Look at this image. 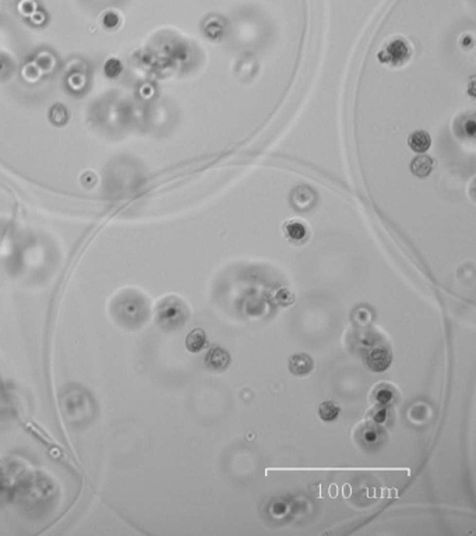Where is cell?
<instances>
[{"mask_svg":"<svg viewBox=\"0 0 476 536\" xmlns=\"http://www.w3.org/2000/svg\"><path fill=\"white\" fill-rule=\"evenodd\" d=\"M187 317L183 302L175 296H166L155 306V320L163 330H175L180 327Z\"/></svg>","mask_w":476,"mask_h":536,"instance_id":"cell-1","label":"cell"},{"mask_svg":"<svg viewBox=\"0 0 476 536\" xmlns=\"http://www.w3.org/2000/svg\"><path fill=\"white\" fill-rule=\"evenodd\" d=\"M409 46L401 38L389 41L379 52V60L389 65H402L409 59Z\"/></svg>","mask_w":476,"mask_h":536,"instance_id":"cell-2","label":"cell"},{"mask_svg":"<svg viewBox=\"0 0 476 536\" xmlns=\"http://www.w3.org/2000/svg\"><path fill=\"white\" fill-rule=\"evenodd\" d=\"M392 356L387 346L384 345H377L374 348H371L366 355V362L368 366L373 372H384L387 370L391 365Z\"/></svg>","mask_w":476,"mask_h":536,"instance_id":"cell-3","label":"cell"},{"mask_svg":"<svg viewBox=\"0 0 476 536\" xmlns=\"http://www.w3.org/2000/svg\"><path fill=\"white\" fill-rule=\"evenodd\" d=\"M204 363L211 370H225L230 365V355L221 346H214L206 355Z\"/></svg>","mask_w":476,"mask_h":536,"instance_id":"cell-4","label":"cell"},{"mask_svg":"<svg viewBox=\"0 0 476 536\" xmlns=\"http://www.w3.org/2000/svg\"><path fill=\"white\" fill-rule=\"evenodd\" d=\"M289 370L295 375H307L313 370V359L306 354H295L289 359Z\"/></svg>","mask_w":476,"mask_h":536,"instance_id":"cell-5","label":"cell"},{"mask_svg":"<svg viewBox=\"0 0 476 536\" xmlns=\"http://www.w3.org/2000/svg\"><path fill=\"white\" fill-rule=\"evenodd\" d=\"M408 144H409L411 150L422 154V152H426V151L430 148L432 139H430V136H429L427 131H424V130H416V131H413L411 136H409Z\"/></svg>","mask_w":476,"mask_h":536,"instance_id":"cell-6","label":"cell"},{"mask_svg":"<svg viewBox=\"0 0 476 536\" xmlns=\"http://www.w3.org/2000/svg\"><path fill=\"white\" fill-rule=\"evenodd\" d=\"M285 235L288 236L293 242H302L307 237V229L302 221L298 219H289L283 225Z\"/></svg>","mask_w":476,"mask_h":536,"instance_id":"cell-7","label":"cell"},{"mask_svg":"<svg viewBox=\"0 0 476 536\" xmlns=\"http://www.w3.org/2000/svg\"><path fill=\"white\" fill-rule=\"evenodd\" d=\"M434 162L429 155H419L411 162V171L418 178H426L433 171Z\"/></svg>","mask_w":476,"mask_h":536,"instance_id":"cell-8","label":"cell"},{"mask_svg":"<svg viewBox=\"0 0 476 536\" xmlns=\"http://www.w3.org/2000/svg\"><path fill=\"white\" fill-rule=\"evenodd\" d=\"M207 345V337L206 333L201 330V328H195L192 333L187 335L186 338V348L193 352V354H197L200 351H203L206 348Z\"/></svg>","mask_w":476,"mask_h":536,"instance_id":"cell-9","label":"cell"},{"mask_svg":"<svg viewBox=\"0 0 476 536\" xmlns=\"http://www.w3.org/2000/svg\"><path fill=\"white\" fill-rule=\"evenodd\" d=\"M395 388L391 384H379L374 387L373 390V398L377 401L380 405H387L389 402H392L395 399Z\"/></svg>","mask_w":476,"mask_h":536,"instance_id":"cell-10","label":"cell"},{"mask_svg":"<svg viewBox=\"0 0 476 536\" xmlns=\"http://www.w3.org/2000/svg\"><path fill=\"white\" fill-rule=\"evenodd\" d=\"M339 415V407L336 405L334 401H324L320 407H318V416L323 419L324 422H331L335 420Z\"/></svg>","mask_w":476,"mask_h":536,"instance_id":"cell-11","label":"cell"},{"mask_svg":"<svg viewBox=\"0 0 476 536\" xmlns=\"http://www.w3.org/2000/svg\"><path fill=\"white\" fill-rule=\"evenodd\" d=\"M67 118H69V113H67V109L63 105L57 104V105H54L51 109L49 119H51V122L54 123V125H65L66 122H67Z\"/></svg>","mask_w":476,"mask_h":536,"instance_id":"cell-12","label":"cell"},{"mask_svg":"<svg viewBox=\"0 0 476 536\" xmlns=\"http://www.w3.org/2000/svg\"><path fill=\"white\" fill-rule=\"evenodd\" d=\"M105 74L113 78V77H118V75L122 73V63H120L118 59H109L108 62L105 63Z\"/></svg>","mask_w":476,"mask_h":536,"instance_id":"cell-13","label":"cell"},{"mask_svg":"<svg viewBox=\"0 0 476 536\" xmlns=\"http://www.w3.org/2000/svg\"><path fill=\"white\" fill-rule=\"evenodd\" d=\"M387 416H388L387 408H386V405H380V404L370 413V418L373 419V422H376V423H384L387 420Z\"/></svg>","mask_w":476,"mask_h":536,"instance_id":"cell-14","label":"cell"},{"mask_svg":"<svg viewBox=\"0 0 476 536\" xmlns=\"http://www.w3.org/2000/svg\"><path fill=\"white\" fill-rule=\"evenodd\" d=\"M102 24H104L106 28H115V27H118V24H119V17H118V14H116V13H113V11H106V13L104 14V17H102Z\"/></svg>","mask_w":476,"mask_h":536,"instance_id":"cell-15","label":"cell"},{"mask_svg":"<svg viewBox=\"0 0 476 536\" xmlns=\"http://www.w3.org/2000/svg\"><path fill=\"white\" fill-rule=\"evenodd\" d=\"M363 436H365V440H366V441H369V443H373V441H376V440H377V437H379V433H377V430H376L374 426L368 425V426L365 428V430H363Z\"/></svg>","mask_w":476,"mask_h":536,"instance_id":"cell-16","label":"cell"},{"mask_svg":"<svg viewBox=\"0 0 476 536\" xmlns=\"http://www.w3.org/2000/svg\"><path fill=\"white\" fill-rule=\"evenodd\" d=\"M36 9V4L34 3L33 0H22L20 3V10H21L22 14H31Z\"/></svg>","mask_w":476,"mask_h":536,"instance_id":"cell-17","label":"cell"},{"mask_svg":"<svg viewBox=\"0 0 476 536\" xmlns=\"http://www.w3.org/2000/svg\"><path fill=\"white\" fill-rule=\"evenodd\" d=\"M81 183H83L86 187H91V186H94V184L97 183V176H95V173H92V172H86V173L81 176Z\"/></svg>","mask_w":476,"mask_h":536,"instance_id":"cell-18","label":"cell"},{"mask_svg":"<svg viewBox=\"0 0 476 536\" xmlns=\"http://www.w3.org/2000/svg\"><path fill=\"white\" fill-rule=\"evenodd\" d=\"M36 63H38V67H41V69H49L51 66L53 65V60L49 54H41L38 57Z\"/></svg>","mask_w":476,"mask_h":536,"instance_id":"cell-19","label":"cell"},{"mask_svg":"<svg viewBox=\"0 0 476 536\" xmlns=\"http://www.w3.org/2000/svg\"><path fill=\"white\" fill-rule=\"evenodd\" d=\"M24 74H25V77H27V78H30V80H33V78H35V77H38V74H36V71H35V67H34V66H27V69H25Z\"/></svg>","mask_w":476,"mask_h":536,"instance_id":"cell-20","label":"cell"},{"mask_svg":"<svg viewBox=\"0 0 476 536\" xmlns=\"http://www.w3.org/2000/svg\"><path fill=\"white\" fill-rule=\"evenodd\" d=\"M33 21L35 22V24H42V22L45 21V14L41 13V11H35V14H34V17H33Z\"/></svg>","mask_w":476,"mask_h":536,"instance_id":"cell-21","label":"cell"}]
</instances>
